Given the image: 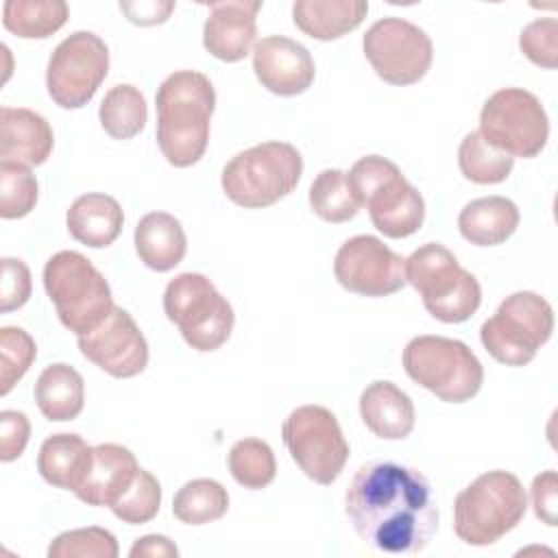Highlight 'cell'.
<instances>
[{
	"instance_id": "obj_1",
	"label": "cell",
	"mask_w": 558,
	"mask_h": 558,
	"mask_svg": "<svg viewBox=\"0 0 558 558\" xmlns=\"http://www.w3.org/2000/svg\"><path fill=\"white\" fill-rule=\"evenodd\" d=\"M344 512L357 536L392 556L423 551L438 530L429 480L392 460L362 464L344 495Z\"/></svg>"
},
{
	"instance_id": "obj_2",
	"label": "cell",
	"mask_w": 558,
	"mask_h": 558,
	"mask_svg": "<svg viewBox=\"0 0 558 558\" xmlns=\"http://www.w3.org/2000/svg\"><path fill=\"white\" fill-rule=\"evenodd\" d=\"M157 144L174 168H190L207 150L209 120L216 109L211 81L196 70L172 72L155 94Z\"/></svg>"
},
{
	"instance_id": "obj_3",
	"label": "cell",
	"mask_w": 558,
	"mask_h": 558,
	"mask_svg": "<svg viewBox=\"0 0 558 558\" xmlns=\"http://www.w3.org/2000/svg\"><path fill=\"white\" fill-rule=\"evenodd\" d=\"M527 510V495L510 471H488L475 477L453 499V532L473 547L497 543L514 530Z\"/></svg>"
},
{
	"instance_id": "obj_4",
	"label": "cell",
	"mask_w": 558,
	"mask_h": 558,
	"mask_svg": "<svg viewBox=\"0 0 558 558\" xmlns=\"http://www.w3.org/2000/svg\"><path fill=\"white\" fill-rule=\"evenodd\" d=\"M347 181L360 207L366 205L371 222L386 238H408L423 227L425 201L390 159L366 155L351 166Z\"/></svg>"
},
{
	"instance_id": "obj_5",
	"label": "cell",
	"mask_w": 558,
	"mask_h": 558,
	"mask_svg": "<svg viewBox=\"0 0 558 558\" xmlns=\"http://www.w3.org/2000/svg\"><path fill=\"white\" fill-rule=\"evenodd\" d=\"M303 157L288 142H262L233 155L222 168L227 198L246 209L270 207L301 181Z\"/></svg>"
},
{
	"instance_id": "obj_6",
	"label": "cell",
	"mask_w": 558,
	"mask_h": 558,
	"mask_svg": "<svg viewBox=\"0 0 558 558\" xmlns=\"http://www.w3.org/2000/svg\"><path fill=\"white\" fill-rule=\"evenodd\" d=\"M405 279L421 294L425 310L440 323H464L482 303L475 275L464 270L440 242H427L405 259Z\"/></svg>"
},
{
	"instance_id": "obj_7",
	"label": "cell",
	"mask_w": 558,
	"mask_h": 558,
	"mask_svg": "<svg viewBox=\"0 0 558 558\" xmlns=\"http://www.w3.org/2000/svg\"><path fill=\"white\" fill-rule=\"evenodd\" d=\"M44 288L63 327L76 336L96 329L113 310L102 272L76 251H59L44 266Z\"/></svg>"
},
{
	"instance_id": "obj_8",
	"label": "cell",
	"mask_w": 558,
	"mask_h": 558,
	"mask_svg": "<svg viewBox=\"0 0 558 558\" xmlns=\"http://www.w3.org/2000/svg\"><path fill=\"white\" fill-rule=\"evenodd\" d=\"M401 360L412 381L447 403L473 399L484 384L482 362L456 338L416 336L405 344Z\"/></svg>"
},
{
	"instance_id": "obj_9",
	"label": "cell",
	"mask_w": 558,
	"mask_h": 558,
	"mask_svg": "<svg viewBox=\"0 0 558 558\" xmlns=\"http://www.w3.org/2000/svg\"><path fill=\"white\" fill-rule=\"evenodd\" d=\"M163 312L201 353L220 349L233 331V307L201 272H181L166 286Z\"/></svg>"
},
{
	"instance_id": "obj_10",
	"label": "cell",
	"mask_w": 558,
	"mask_h": 558,
	"mask_svg": "<svg viewBox=\"0 0 558 558\" xmlns=\"http://www.w3.org/2000/svg\"><path fill=\"white\" fill-rule=\"evenodd\" d=\"M551 305L541 294L521 290L506 296L497 312L482 323L480 340L499 364L525 366L551 338Z\"/></svg>"
},
{
	"instance_id": "obj_11",
	"label": "cell",
	"mask_w": 558,
	"mask_h": 558,
	"mask_svg": "<svg viewBox=\"0 0 558 558\" xmlns=\"http://www.w3.org/2000/svg\"><path fill=\"white\" fill-rule=\"evenodd\" d=\"M283 445L299 469L316 484L329 486L349 460V442L336 414L323 405H301L281 427Z\"/></svg>"
},
{
	"instance_id": "obj_12",
	"label": "cell",
	"mask_w": 558,
	"mask_h": 558,
	"mask_svg": "<svg viewBox=\"0 0 558 558\" xmlns=\"http://www.w3.org/2000/svg\"><path fill=\"white\" fill-rule=\"evenodd\" d=\"M480 133L510 157H536L549 137V120L541 100L521 87H504L486 98Z\"/></svg>"
},
{
	"instance_id": "obj_13",
	"label": "cell",
	"mask_w": 558,
	"mask_h": 558,
	"mask_svg": "<svg viewBox=\"0 0 558 558\" xmlns=\"http://www.w3.org/2000/svg\"><path fill=\"white\" fill-rule=\"evenodd\" d=\"M107 72V44L89 31H76L52 50L46 68V87L54 105L81 109L94 98Z\"/></svg>"
},
{
	"instance_id": "obj_14",
	"label": "cell",
	"mask_w": 558,
	"mask_h": 558,
	"mask_svg": "<svg viewBox=\"0 0 558 558\" xmlns=\"http://www.w3.org/2000/svg\"><path fill=\"white\" fill-rule=\"evenodd\" d=\"M362 48L375 74L397 87L418 83L434 59L429 35L403 17L377 20L366 31Z\"/></svg>"
},
{
	"instance_id": "obj_15",
	"label": "cell",
	"mask_w": 558,
	"mask_h": 558,
	"mask_svg": "<svg viewBox=\"0 0 558 558\" xmlns=\"http://www.w3.org/2000/svg\"><path fill=\"white\" fill-rule=\"evenodd\" d=\"M333 275L344 290L362 296H388L408 283L405 259L375 235L349 238L336 253Z\"/></svg>"
},
{
	"instance_id": "obj_16",
	"label": "cell",
	"mask_w": 558,
	"mask_h": 558,
	"mask_svg": "<svg viewBox=\"0 0 558 558\" xmlns=\"http://www.w3.org/2000/svg\"><path fill=\"white\" fill-rule=\"evenodd\" d=\"M81 353L116 379L140 375L148 364V342L133 316L113 305L109 316L89 333L78 336Z\"/></svg>"
},
{
	"instance_id": "obj_17",
	"label": "cell",
	"mask_w": 558,
	"mask_h": 558,
	"mask_svg": "<svg viewBox=\"0 0 558 558\" xmlns=\"http://www.w3.org/2000/svg\"><path fill=\"white\" fill-rule=\"evenodd\" d=\"M253 70L257 81L277 96H299L316 76L310 50L283 35L264 37L253 46Z\"/></svg>"
},
{
	"instance_id": "obj_18",
	"label": "cell",
	"mask_w": 558,
	"mask_h": 558,
	"mask_svg": "<svg viewBox=\"0 0 558 558\" xmlns=\"http://www.w3.org/2000/svg\"><path fill=\"white\" fill-rule=\"evenodd\" d=\"M262 9L259 0H225L211 2L209 15L203 26V46L205 50L227 63L242 61L257 35V11Z\"/></svg>"
},
{
	"instance_id": "obj_19",
	"label": "cell",
	"mask_w": 558,
	"mask_h": 558,
	"mask_svg": "<svg viewBox=\"0 0 558 558\" xmlns=\"http://www.w3.org/2000/svg\"><path fill=\"white\" fill-rule=\"evenodd\" d=\"M140 469L142 466L137 464L131 449L116 442L96 445L92 447L87 471L74 495L87 506L113 508L133 486Z\"/></svg>"
},
{
	"instance_id": "obj_20",
	"label": "cell",
	"mask_w": 558,
	"mask_h": 558,
	"mask_svg": "<svg viewBox=\"0 0 558 558\" xmlns=\"http://www.w3.org/2000/svg\"><path fill=\"white\" fill-rule=\"evenodd\" d=\"M54 146V135L44 116L24 107L0 111V157L24 166L44 163Z\"/></svg>"
},
{
	"instance_id": "obj_21",
	"label": "cell",
	"mask_w": 558,
	"mask_h": 558,
	"mask_svg": "<svg viewBox=\"0 0 558 558\" xmlns=\"http://www.w3.org/2000/svg\"><path fill=\"white\" fill-rule=\"evenodd\" d=\"M360 416L364 425L384 440L408 438L414 429V403L392 381L377 379L360 395Z\"/></svg>"
},
{
	"instance_id": "obj_22",
	"label": "cell",
	"mask_w": 558,
	"mask_h": 558,
	"mask_svg": "<svg viewBox=\"0 0 558 558\" xmlns=\"http://www.w3.org/2000/svg\"><path fill=\"white\" fill-rule=\"evenodd\" d=\"M133 242L140 262L157 272H168L179 266L187 251L185 231L168 211H150L142 216Z\"/></svg>"
},
{
	"instance_id": "obj_23",
	"label": "cell",
	"mask_w": 558,
	"mask_h": 558,
	"mask_svg": "<svg viewBox=\"0 0 558 558\" xmlns=\"http://www.w3.org/2000/svg\"><path fill=\"white\" fill-rule=\"evenodd\" d=\"M65 222L70 235L76 242L89 248H105L120 235L124 211L113 196L92 192L78 196L70 205Z\"/></svg>"
},
{
	"instance_id": "obj_24",
	"label": "cell",
	"mask_w": 558,
	"mask_h": 558,
	"mask_svg": "<svg viewBox=\"0 0 558 558\" xmlns=\"http://www.w3.org/2000/svg\"><path fill=\"white\" fill-rule=\"evenodd\" d=\"M519 207L506 196H484L466 203L458 216L460 235L475 246L504 244L519 227Z\"/></svg>"
},
{
	"instance_id": "obj_25",
	"label": "cell",
	"mask_w": 558,
	"mask_h": 558,
	"mask_svg": "<svg viewBox=\"0 0 558 558\" xmlns=\"http://www.w3.org/2000/svg\"><path fill=\"white\" fill-rule=\"evenodd\" d=\"M368 13L364 0H299L292 4L296 28L312 39L331 41L355 31Z\"/></svg>"
},
{
	"instance_id": "obj_26",
	"label": "cell",
	"mask_w": 558,
	"mask_h": 558,
	"mask_svg": "<svg viewBox=\"0 0 558 558\" xmlns=\"http://www.w3.org/2000/svg\"><path fill=\"white\" fill-rule=\"evenodd\" d=\"M35 401L48 421H74L85 403V381L70 364H50L37 377Z\"/></svg>"
},
{
	"instance_id": "obj_27",
	"label": "cell",
	"mask_w": 558,
	"mask_h": 558,
	"mask_svg": "<svg viewBox=\"0 0 558 558\" xmlns=\"http://www.w3.org/2000/svg\"><path fill=\"white\" fill-rule=\"evenodd\" d=\"M92 458V447L78 434H52L41 442L37 471L41 477L63 490H76Z\"/></svg>"
},
{
	"instance_id": "obj_28",
	"label": "cell",
	"mask_w": 558,
	"mask_h": 558,
	"mask_svg": "<svg viewBox=\"0 0 558 558\" xmlns=\"http://www.w3.org/2000/svg\"><path fill=\"white\" fill-rule=\"evenodd\" d=\"M68 13L61 0H7L2 24L22 39H46L68 22Z\"/></svg>"
},
{
	"instance_id": "obj_29",
	"label": "cell",
	"mask_w": 558,
	"mask_h": 558,
	"mask_svg": "<svg viewBox=\"0 0 558 558\" xmlns=\"http://www.w3.org/2000/svg\"><path fill=\"white\" fill-rule=\"evenodd\" d=\"M100 126L113 140H131L135 137L148 120V107L144 94L129 83H120L111 87L98 109Z\"/></svg>"
},
{
	"instance_id": "obj_30",
	"label": "cell",
	"mask_w": 558,
	"mask_h": 558,
	"mask_svg": "<svg viewBox=\"0 0 558 558\" xmlns=\"http://www.w3.org/2000/svg\"><path fill=\"white\" fill-rule=\"evenodd\" d=\"M229 510L227 488L209 477H198L185 482L174 499L172 514L185 525H205L218 521Z\"/></svg>"
},
{
	"instance_id": "obj_31",
	"label": "cell",
	"mask_w": 558,
	"mask_h": 558,
	"mask_svg": "<svg viewBox=\"0 0 558 558\" xmlns=\"http://www.w3.org/2000/svg\"><path fill=\"white\" fill-rule=\"evenodd\" d=\"M458 166L464 179L477 185H495L510 177L514 157L488 144L480 131L464 135L458 148Z\"/></svg>"
},
{
	"instance_id": "obj_32",
	"label": "cell",
	"mask_w": 558,
	"mask_h": 558,
	"mask_svg": "<svg viewBox=\"0 0 558 558\" xmlns=\"http://www.w3.org/2000/svg\"><path fill=\"white\" fill-rule=\"evenodd\" d=\"M310 205L318 218L331 225L351 220L360 209V203L349 187L347 172L338 168H327L316 174L310 185Z\"/></svg>"
},
{
	"instance_id": "obj_33",
	"label": "cell",
	"mask_w": 558,
	"mask_h": 558,
	"mask_svg": "<svg viewBox=\"0 0 558 558\" xmlns=\"http://www.w3.org/2000/svg\"><path fill=\"white\" fill-rule=\"evenodd\" d=\"M229 473L251 490L266 488L277 475V462L270 445L259 438H242L229 451Z\"/></svg>"
},
{
	"instance_id": "obj_34",
	"label": "cell",
	"mask_w": 558,
	"mask_h": 558,
	"mask_svg": "<svg viewBox=\"0 0 558 558\" xmlns=\"http://www.w3.org/2000/svg\"><path fill=\"white\" fill-rule=\"evenodd\" d=\"M37 203V179L28 166L2 159L0 161V216L22 218Z\"/></svg>"
},
{
	"instance_id": "obj_35",
	"label": "cell",
	"mask_w": 558,
	"mask_h": 558,
	"mask_svg": "<svg viewBox=\"0 0 558 558\" xmlns=\"http://www.w3.org/2000/svg\"><path fill=\"white\" fill-rule=\"evenodd\" d=\"M116 536L105 527H78L61 532L48 547V558H116Z\"/></svg>"
},
{
	"instance_id": "obj_36",
	"label": "cell",
	"mask_w": 558,
	"mask_h": 558,
	"mask_svg": "<svg viewBox=\"0 0 558 558\" xmlns=\"http://www.w3.org/2000/svg\"><path fill=\"white\" fill-rule=\"evenodd\" d=\"M37 357V344L22 327L0 329V395H9L11 388L26 375Z\"/></svg>"
},
{
	"instance_id": "obj_37",
	"label": "cell",
	"mask_w": 558,
	"mask_h": 558,
	"mask_svg": "<svg viewBox=\"0 0 558 558\" xmlns=\"http://www.w3.org/2000/svg\"><path fill=\"white\" fill-rule=\"evenodd\" d=\"M161 506V484L153 473L146 469H140L133 486L122 495V499L111 508V512L129 523V525H142L157 517Z\"/></svg>"
},
{
	"instance_id": "obj_38",
	"label": "cell",
	"mask_w": 558,
	"mask_h": 558,
	"mask_svg": "<svg viewBox=\"0 0 558 558\" xmlns=\"http://www.w3.org/2000/svg\"><path fill=\"white\" fill-rule=\"evenodd\" d=\"M519 46L534 65L554 70L558 65V22L554 17L530 22L519 35Z\"/></svg>"
},
{
	"instance_id": "obj_39",
	"label": "cell",
	"mask_w": 558,
	"mask_h": 558,
	"mask_svg": "<svg viewBox=\"0 0 558 558\" xmlns=\"http://www.w3.org/2000/svg\"><path fill=\"white\" fill-rule=\"evenodd\" d=\"M31 296V270L22 259H2V288H0V312H13L22 307Z\"/></svg>"
},
{
	"instance_id": "obj_40",
	"label": "cell",
	"mask_w": 558,
	"mask_h": 558,
	"mask_svg": "<svg viewBox=\"0 0 558 558\" xmlns=\"http://www.w3.org/2000/svg\"><path fill=\"white\" fill-rule=\"evenodd\" d=\"M31 436L28 416L20 410L0 412V460L11 462L22 456Z\"/></svg>"
},
{
	"instance_id": "obj_41",
	"label": "cell",
	"mask_w": 558,
	"mask_h": 558,
	"mask_svg": "<svg viewBox=\"0 0 558 558\" xmlns=\"http://www.w3.org/2000/svg\"><path fill=\"white\" fill-rule=\"evenodd\" d=\"M532 508H534V514L543 523H547L549 527L556 525V521H558V517H556V510H558V475H556V471L549 469L534 477Z\"/></svg>"
},
{
	"instance_id": "obj_42",
	"label": "cell",
	"mask_w": 558,
	"mask_h": 558,
	"mask_svg": "<svg viewBox=\"0 0 558 558\" xmlns=\"http://www.w3.org/2000/svg\"><path fill=\"white\" fill-rule=\"evenodd\" d=\"M174 2H157V0H140V2H120V9L126 13L129 22L140 26H153L168 20L174 11Z\"/></svg>"
},
{
	"instance_id": "obj_43",
	"label": "cell",
	"mask_w": 558,
	"mask_h": 558,
	"mask_svg": "<svg viewBox=\"0 0 558 558\" xmlns=\"http://www.w3.org/2000/svg\"><path fill=\"white\" fill-rule=\"evenodd\" d=\"M131 558H137V556H170V558H177L179 556V549L177 545L168 538V536H161V534H146L142 538H137L129 551Z\"/></svg>"
}]
</instances>
